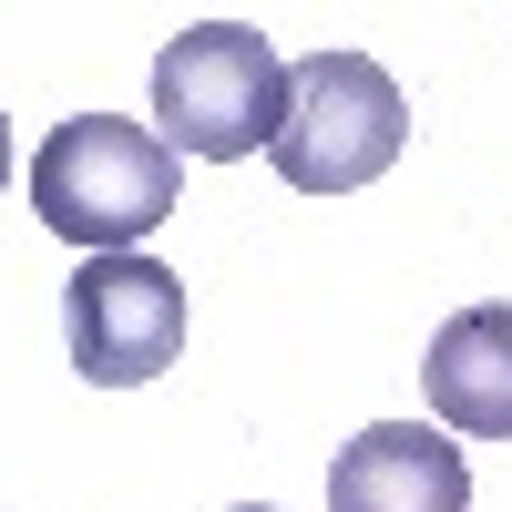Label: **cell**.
Instances as JSON below:
<instances>
[{
  "instance_id": "obj_1",
  "label": "cell",
  "mask_w": 512,
  "mask_h": 512,
  "mask_svg": "<svg viewBox=\"0 0 512 512\" xmlns=\"http://www.w3.org/2000/svg\"><path fill=\"white\" fill-rule=\"evenodd\" d=\"M185 195V154L123 113H72L31 144V216L82 256H134Z\"/></svg>"
},
{
  "instance_id": "obj_2",
  "label": "cell",
  "mask_w": 512,
  "mask_h": 512,
  "mask_svg": "<svg viewBox=\"0 0 512 512\" xmlns=\"http://www.w3.org/2000/svg\"><path fill=\"white\" fill-rule=\"evenodd\" d=\"M410 144V103L400 82L379 72L369 52H308L287 62V113H277V175L297 195H359L400 164Z\"/></svg>"
},
{
  "instance_id": "obj_3",
  "label": "cell",
  "mask_w": 512,
  "mask_h": 512,
  "mask_svg": "<svg viewBox=\"0 0 512 512\" xmlns=\"http://www.w3.org/2000/svg\"><path fill=\"white\" fill-rule=\"evenodd\" d=\"M277 113H287V62L267 52L256 21H195L154 52V123L195 164H236L277 144Z\"/></svg>"
},
{
  "instance_id": "obj_4",
  "label": "cell",
  "mask_w": 512,
  "mask_h": 512,
  "mask_svg": "<svg viewBox=\"0 0 512 512\" xmlns=\"http://www.w3.org/2000/svg\"><path fill=\"white\" fill-rule=\"evenodd\" d=\"M62 349L93 390H144L185 359V277L154 256H82L62 287Z\"/></svg>"
},
{
  "instance_id": "obj_5",
  "label": "cell",
  "mask_w": 512,
  "mask_h": 512,
  "mask_svg": "<svg viewBox=\"0 0 512 512\" xmlns=\"http://www.w3.org/2000/svg\"><path fill=\"white\" fill-rule=\"evenodd\" d=\"M328 512H472V461L441 420H369L328 461Z\"/></svg>"
},
{
  "instance_id": "obj_6",
  "label": "cell",
  "mask_w": 512,
  "mask_h": 512,
  "mask_svg": "<svg viewBox=\"0 0 512 512\" xmlns=\"http://www.w3.org/2000/svg\"><path fill=\"white\" fill-rule=\"evenodd\" d=\"M420 390H431V410L451 431L512 441V308H461L420 359Z\"/></svg>"
},
{
  "instance_id": "obj_7",
  "label": "cell",
  "mask_w": 512,
  "mask_h": 512,
  "mask_svg": "<svg viewBox=\"0 0 512 512\" xmlns=\"http://www.w3.org/2000/svg\"><path fill=\"white\" fill-rule=\"evenodd\" d=\"M11 164H21V144H11V113H0V195H11Z\"/></svg>"
},
{
  "instance_id": "obj_8",
  "label": "cell",
  "mask_w": 512,
  "mask_h": 512,
  "mask_svg": "<svg viewBox=\"0 0 512 512\" xmlns=\"http://www.w3.org/2000/svg\"><path fill=\"white\" fill-rule=\"evenodd\" d=\"M236 512H277V502H236Z\"/></svg>"
}]
</instances>
